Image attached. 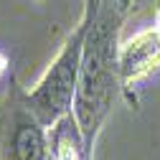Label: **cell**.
Listing matches in <instances>:
<instances>
[{
  "mask_svg": "<svg viewBox=\"0 0 160 160\" xmlns=\"http://www.w3.org/2000/svg\"><path fill=\"white\" fill-rule=\"evenodd\" d=\"M135 0H99L87 43L82 53V71L74 99V117L82 125L87 142L94 148L99 130L112 112L114 99L122 94L119 76V33L132 13Z\"/></svg>",
  "mask_w": 160,
  "mask_h": 160,
  "instance_id": "cell-1",
  "label": "cell"
},
{
  "mask_svg": "<svg viewBox=\"0 0 160 160\" xmlns=\"http://www.w3.org/2000/svg\"><path fill=\"white\" fill-rule=\"evenodd\" d=\"M99 0H84V13L79 23L71 28L61 51L56 53L51 66L43 71V76L36 82V87L28 94V102L41 117L46 127L56 125L64 114L74 112V99H76V87H79V71H82V53L87 43V33L92 28L94 13H97Z\"/></svg>",
  "mask_w": 160,
  "mask_h": 160,
  "instance_id": "cell-2",
  "label": "cell"
},
{
  "mask_svg": "<svg viewBox=\"0 0 160 160\" xmlns=\"http://www.w3.org/2000/svg\"><path fill=\"white\" fill-rule=\"evenodd\" d=\"M0 160H51L48 127L13 74L0 97Z\"/></svg>",
  "mask_w": 160,
  "mask_h": 160,
  "instance_id": "cell-3",
  "label": "cell"
},
{
  "mask_svg": "<svg viewBox=\"0 0 160 160\" xmlns=\"http://www.w3.org/2000/svg\"><path fill=\"white\" fill-rule=\"evenodd\" d=\"M160 71V28L150 26L135 33L119 46V76L122 92L132 104H137L135 87Z\"/></svg>",
  "mask_w": 160,
  "mask_h": 160,
  "instance_id": "cell-4",
  "label": "cell"
},
{
  "mask_svg": "<svg viewBox=\"0 0 160 160\" xmlns=\"http://www.w3.org/2000/svg\"><path fill=\"white\" fill-rule=\"evenodd\" d=\"M48 148L51 160H92L94 155V148L87 142L74 112L64 114L56 125L48 127Z\"/></svg>",
  "mask_w": 160,
  "mask_h": 160,
  "instance_id": "cell-5",
  "label": "cell"
},
{
  "mask_svg": "<svg viewBox=\"0 0 160 160\" xmlns=\"http://www.w3.org/2000/svg\"><path fill=\"white\" fill-rule=\"evenodd\" d=\"M8 74V58H5V53L0 51V79H3Z\"/></svg>",
  "mask_w": 160,
  "mask_h": 160,
  "instance_id": "cell-6",
  "label": "cell"
},
{
  "mask_svg": "<svg viewBox=\"0 0 160 160\" xmlns=\"http://www.w3.org/2000/svg\"><path fill=\"white\" fill-rule=\"evenodd\" d=\"M155 26L160 28V3H158V8H155Z\"/></svg>",
  "mask_w": 160,
  "mask_h": 160,
  "instance_id": "cell-7",
  "label": "cell"
}]
</instances>
